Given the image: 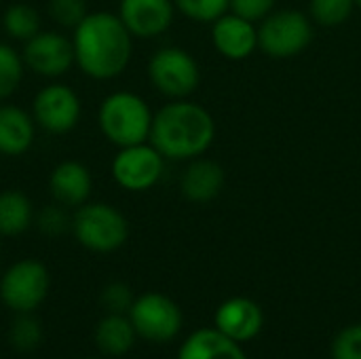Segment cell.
Returning a JSON list of instances; mask_svg holds the SVG:
<instances>
[{"label":"cell","instance_id":"obj_26","mask_svg":"<svg viewBox=\"0 0 361 359\" xmlns=\"http://www.w3.org/2000/svg\"><path fill=\"white\" fill-rule=\"evenodd\" d=\"M47 11L61 30H74L89 15V4L87 0H49Z\"/></svg>","mask_w":361,"mask_h":359},{"label":"cell","instance_id":"obj_7","mask_svg":"<svg viewBox=\"0 0 361 359\" xmlns=\"http://www.w3.org/2000/svg\"><path fill=\"white\" fill-rule=\"evenodd\" d=\"M32 116L36 127L49 135H66L74 131L82 118V99L74 87L61 80H49L32 99Z\"/></svg>","mask_w":361,"mask_h":359},{"label":"cell","instance_id":"obj_28","mask_svg":"<svg viewBox=\"0 0 361 359\" xmlns=\"http://www.w3.org/2000/svg\"><path fill=\"white\" fill-rule=\"evenodd\" d=\"M133 300H135V296H133L131 288L123 281H112L102 292V305L108 313L129 315Z\"/></svg>","mask_w":361,"mask_h":359},{"label":"cell","instance_id":"obj_8","mask_svg":"<svg viewBox=\"0 0 361 359\" xmlns=\"http://www.w3.org/2000/svg\"><path fill=\"white\" fill-rule=\"evenodd\" d=\"M49 288V269L36 258H23L2 273L0 300L15 313H32L44 303Z\"/></svg>","mask_w":361,"mask_h":359},{"label":"cell","instance_id":"obj_23","mask_svg":"<svg viewBox=\"0 0 361 359\" xmlns=\"http://www.w3.org/2000/svg\"><path fill=\"white\" fill-rule=\"evenodd\" d=\"M355 0H311L309 17L322 28H338L353 15Z\"/></svg>","mask_w":361,"mask_h":359},{"label":"cell","instance_id":"obj_16","mask_svg":"<svg viewBox=\"0 0 361 359\" xmlns=\"http://www.w3.org/2000/svg\"><path fill=\"white\" fill-rule=\"evenodd\" d=\"M226 184L224 167L207 157H197L188 161L182 178H180V193L186 201L203 205L212 203Z\"/></svg>","mask_w":361,"mask_h":359},{"label":"cell","instance_id":"obj_6","mask_svg":"<svg viewBox=\"0 0 361 359\" xmlns=\"http://www.w3.org/2000/svg\"><path fill=\"white\" fill-rule=\"evenodd\" d=\"M150 85L167 99H188L201 85V68L190 51L169 44L152 53L146 66Z\"/></svg>","mask_w":361,"mask_h":359},{"label":"cell","instance_id":"obj_17","mask_svg":"<svg viewBox=\"0 0 361 359\" xmlns=\"http://www.w3.org/2000/svg\"><path fill=\"white\" fill-rule=\"evenodd\" d=\"M36 121L21 106L0 104V157L17 159L30 152L36 142Z\"/></svg>","mask_w":361,"mask_h":359},{"label":"cell","instance_id":"obj_3","mask_svg":"<svg viewBox=\"0 0 361 359\" xmlns=\"http://www.w3.org/2000/svg\"><path fill=\"white\" fill-rule=\"evenodd\" d=\"M152 118L150 104L140 93L127 89L108 93L97 108V127L116 148L148 142Z\"/></svg>","mask_w":361,"mask_h":359},{"label":"cell","instance_id":"obj_4","mask_svg":"<svg viewBox=\"0 0 361 359\" xmlns=\"http://www.w3.org/2000/svg\"><path fill=\"white\" fill-rule=\"evenodd\" d=\"M74 239L93 254H112L129 239V220L106 201H87L72 214Z\"/></svg>","mask_w":361,"mask_h":359},{"label":"cell","instance_id":"obj_31","mask_svg":"<svg viewBox=\"0 0 361 359\" xmlns=\"http://www.w3.org/2000/svg\"><path fill=\"white\" fill-rule=\"evenodd\" d=\"M355 6H360L361 8V0H355Z\"/></svg>","mask_w":361,"mask_h":359},{"label":"cell","instance_id":"obj_11","mask_svg":"<svg viewBox=\"0 0 361 359\" xmlns=\"http://www.w3.org/2000/svg\"><path fill=\"white\" fill-rule=\"evenodd\" d=\"M129 320L137 336L152 343H167L182 330L180 307L161 292H146L133 300Z\"/></svg>","mask_w":361,"mask_h":359},{"label":"cell","instance_id":"obj_9","mask_svg":"<svg viewBox=\"0 0 361 359\" xmlns=\"http://www.w3.org/2000/svg\"><path fill=\"white\" fill-rule=\"evenodd\" d=\"M165 163L167 159L150 142H142L118 148L110 163V174L123 190L148 193L161 182Z\"/></svg>","mask_w":361,"mask_h":359},{"label":"cell","instance_id":"obj_19","mask_svg":"<svg viewBox=\"0 0 361 359\" xmlns=\"http://www.w3.org/2000/svg\"><path fill=\"white\" fill-rule=\"evenodd\" d=\"M36 218L32 199L17 188H6L0 193V237L23 235Z\"/></svg>","mask_w":361,"mask_h":359},{"label":"cell","instance_id":"obj_30","mask_svg":"<svg viewBox=\"0 0 361 359\" xmlns=\"http://www.w3.org/2000/svg\"><path fill=\"white\" fill-rule=\"evenodd\" d=\"M277 0H231V13L250 19L254 23H260L267 15L275 11Z\"/></svg>","mask_w":361,"mask_h":359},{"label":"cell","instance_id":"obj_5","mask_svg":"<svg viewBox=\"0 0 361 359\" xmlns=\"http://www.w3.org/2000/svg\"><path fill=\"white\" fill-rule=\"evenodd\" d=\"M313 42V19L298 8H279L258 25V49L273 59H292Z\"/></svg>","mask_w":361,"mask_h":359},{"label":"cell","instance_id":"obj_10","mask_svg":"<svg viewBox=\"0 0 361 359\" xmlns=\"http://www.w3.org/2000/svg\"><path fill=\"white\" fill-rule=\"evenodd\" d=\"M21 55L25 68L47 80H59L76 66L72 36L61 30H40L23 42Z\"/></svg>","mask_w":361,"mask_h":359},{"label":"cell","instance_id":"obj_1","mask_svg":"<svg viewBox=\"0 0 361 359\" xmlns=\"http://www.w3.org/2000/svg\"><path fill=\"white\" fill-rule=\"evenodd\" d=\"M70 36L76 68L91 80H114L131 63L135 38L125 28L118 13L89 11Z\"/></svg>","mask_w":361,"mask_h":359},{"label":"cell","instance_id":"obj_12","mask_svg":"<svg viewBox=\"0 0 361 359\" xmlns=\"http://www.w3.org/2000/svg\"><path fill=\"white\" fill-rule=\"evenodd\" d=\"M118 17L133 38L152 40L173 25L176 4L173 0H121Z\"/></svg>","mask_w":361,"mask_h":359},{"label":"cell","instance_id":"obj_27","mask_svg":"<svg viewBox=\"0 0 361 359\" xmlns=\"http://www.w3.org/2000/svg\"><path fill=\"white\" fill-rule=\"evenodd\" d=\"M34 224L47 237H61L63 233L72 231V216L68 214V207L53 201V205H47L36 214Z\"/></svg>","mask_w":361,"mask_h":359},{"label":"cell","instance_id":"obj_29","mask_svg":"<svg viewBox=\"0 0 361 359\" xmlns=\"http://www.w3.org/2000/svg\"><path fill=\"white\" fill-rule=\"evenodd\" d=\"M332 358L334 359H361V324L345 328L334 345H332Z\"/></svg>","mask_w":361,"mask_h":359},{"label":"cell","instance_id":"obj_33","mask_svg":"<svg viewBox=\"0 0 361 359\" xmlns=\"http://www.w3.org/2000/svg\"><path fill=\"white\" fill-rule=\"evenodd\" d=\"M0 250H2V245H0Z\"/></svg>","mask_w":361,"mask_h":359},{"label":"cell","instance_id":"obj_14","mask_svg":"<svg viewBox=\"0 0 361 359\" xmlns=\"http://www.w3.org/2000/svg\"><path fill=\"white\" fill-rule=\"evenodd\" d=\"M49 193L55 203L68 209H78L80 205L91 201V193H93L91 169L76 159L59 161L49 176Z\"/></svg>","mask_w":361,"mask_h":359},{"label":"cell","instance_id":"obj_25","mask_svg":"<svg viewBox=\"0 0 361 359\" xmlns=\"http://www.w3.org/2000/svg\"><path fill=\"white\" fill-rule=\"evenodd\" d=\"M8 341L17 351H34L42 341V328L30 313H19L11 326Z\"/></svg>","mask_w":361,"mask_h":359},{"label":"cell","instance_id":"obj_22","mask_svg":"<svg viewBox=\"0 0 361 359\" xmlns=\"http://www.w3.org/2000/svg\"><path fill=\"white\" fill-rule=\"evenodd\" d=\"M25 70L21 51L11 42L0 40V104L8 102L19 91Z\"/></svg>","mask_w":361,"mask_h":359},{"label":"cell","instance_id":"obj_32","mask_svg":"<svg viewBox=\"0 0 361 359\" xmlns=\"http://www.w3.org/2000/svg\"><path fill=\"white\" fill-rule=\"evenodd\" d=\"M89 359H97V358H89Z\"/></svg>","mask_w":361,"mask_h":359},{"label":"cell","instance_id":"obj_24","mask_svg":"<svg viewBox=\"0 0 361 359\" xmlns=\"http://www.w3.org/2000/svg\"><path fill=\"white\" fill-rule=\"evenodd\" d=\"M176 11L197 23H214L231 8V0H173Z\"/></svg>","mask_w":361,"mask_h":359},{"label":"cell","instance_id":"obj_13","mask_svg":"<svg viewBox=\"0 0 361 359\" xmlns=\"http://www.w3.org/2000/svg\"><path fill=\"white\" fill-rule=\"evenodd\" d=\"M212 44L228 61H243L258 51V25L231 11L212 23Z\"/></svg>","mask_w":361,"mask_h":359},{"label":"cell","instance_id":"obj_15","mask_svg":"<svg viewBox=\"0 0 361 359\" xmlns=\"http://www.w3.org/2000/svg\"><path fill=\"white\" fill-rule=\"evenodd\" d=\"M264 315L258 303L252 298L235 296L222 303L216 311V330L235 343H247L256 339L262 330Z\"/></svg>","mask_w":361,"mask_h":359},{"label":"cell","instance_id":"obj_20","mask_svg":"<svg viewBox=\"0 0 361 359\" xmlns=\"http://www.w3.org/2000/svg\"><path fill=\"white\" fill-rule=\"evenodd\" d=\"M137 332L129 315L108 313L95 328V345L112 358H121L133 349Z\"/></svg>","mask_w":361,"mask_h":359},{"label":"cell","instance_id":"obj_21","mask_svg":"<svg viewBox=\"0 0 361 359\" xmlns=\"http://www.w3.org/2000/svg\"><path fill=\"white\" fill-rule=\"evenodd\" d=\"M2 30L15 42H25L42 30V19L36 6L27 2H11L2 13Z\"/></svg>","mask_w":361,"mask_h":359},{"label":"cell","instance_id":"obj_2","mask_svg":"<svg viewBox=\"0 0 361 359\" xmlns=\"http://www.w3.org/2000/svg\"><path fill=\"white\" fill-rule=\"evenodd\" d=\"M216 140L212 112L190 99H169L154 112L150 144L167 161H192L203 157Z\"/></svg>","mask_w":361,"mask_h":359},{"label":"cell","instance_id":"obj_18","mask_svg":"<svg viewBox=\"0 0 361 359\" xmlns=\"http://www.w3.org/2000/svg\"><path fill=\"white\" fill-rule=\"evenodd\" d=\"M178 359H247L239 343L224 336L220 330L192 332L178 351Z\"/></svg>","mask_w":361,"mask_h":359}]
</instances>
